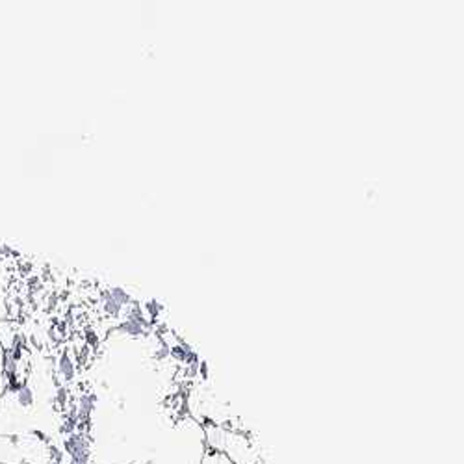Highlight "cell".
I'll use <instances>...</instances> for the list:
<instances>
[{
  "label": "cell",
  "instance_id": "6da1fadb",
  "mask_svg": "<svg viewBox=\"0 0 464 464\" xmlns=\"http://www.w3.org/2000/svg\"><path fill=\"white\" fill-rule=\"evenodd\" d=\"M23 460L24 455L19 444L6 435H0V464H23Z\"/></svg>",
  "mask_w": 464,
  "mask_h": 464
},
{
  "label": "cell",
  "instance_id": "7a4b0ae2",
  "mask_svg": "<svg viewBox=\"0 0 464 464\" xmlns=\"http://www.w3.org/2000/svg\"><path fill=\"white\" fill-rule=\"evenodd\" d=\"M14 340H15V329L10 322L6 320H0V345H3V350H12L14 347Z\"/></svg>",
  "mask_w": 464,
  "mask_h": 464
},
{
  "label": "cell",
  "instance_id": "277c9868",
  "mask_svg": "<svg viewBox=\"0 0 464 464\" xmlns=\"http://www.w3.org/2000/svg\"><path fill=\"white\" fill-rule=\"evenodd\" d=\"M5 391H6V381L3 375H0V398L5 396Z\"/></svg>",
  "mask_w": 464,
  "mask_h": 464
},
{
  "label": "cell",
  "instance_id": "3957f363",
  "mask_svg": "<svg viewBox=\"0 0 464 464\" xmlns=\"http://www.w3.org/2000/svg\"><path fill=\"white\" fill-rule=\"evenodd\" d=\"M3 370H5V350L3 345H0V375H3Z\"/></svg>",
  "mask_w": 464,
  "mask_h": 464
}]
</instances>
